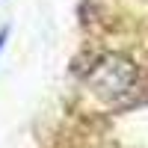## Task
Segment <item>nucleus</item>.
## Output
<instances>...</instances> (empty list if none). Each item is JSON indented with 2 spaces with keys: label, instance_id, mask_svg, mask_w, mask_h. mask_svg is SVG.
Returning <instances> with one entry per match:
<instances>
[{
  "label": "nucleus",
  "instance_id": "f257e3e1",
  "mask_svg": "<svg viewBox=\"0 0 148 148\" xmlns=\"http://www.w3.org/2000/svg\"><path fill=\"white\" fill-rule=\"evenodd\" d=\"M83 86L104 107H127L142 95V65L127 51H101L83 68Z\"/></svg>",
  "mask_w": 148,
  "mask_h": 148
},
{
  "label": "nucleus",
  "instance_id": "f03ea898",
  "mask_svg": "<svg viewBox=\"0 0 148 148\" xmlns=\"http://www.w3.org/2000/svg\"><path fill=\"white\" fill-rule=\"evenodd\" d=\"M6 39H9V30H0V53H3V47H6Z\"/></svg>",
  "mask_w": 148,
  "mask_h": 148
}]
</instances>
